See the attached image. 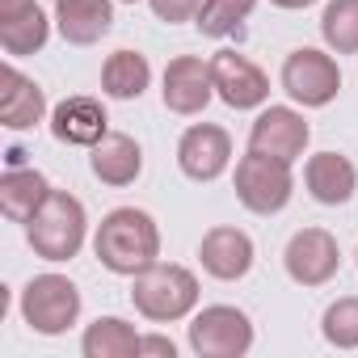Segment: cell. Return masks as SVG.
I'll list each match as a JSON object with an SVG mask.
<instances>
[{
    "label": "cell",
    "mask_w": 358,
    "mask_h": 358,
    "mask_svg": "<svg viewBox=\"0 0 358 358\" xmlns=\"http://www.w3.org/2000/svg\"><path fill=\"white\" fill-rule=\"evenodd\" d=\"M303 148H308V122H303V114H295L287 106H270V110L257 114V122L249 131V152L274 156V160L291 164V160L303 156Z\"/></svg>",
    "instance_id": "ba28073f"
},
{
    "label": "cell",
    "mask_w": 358,
    "mask_h": 358,
    "mask_svg": "<svg viewBox=\"0 0 358 358\" xmlns=\"http://www.w3.org/2000/svg\"><path fill=\"white\" fill-rule=\"evenodd\" d=\"M131 5H135V0H131Z\"/></svg>",
    "instance_id": "f546056e"
},
{
    "label": "cell",
    "mask_w": 358,
    "mask_h": 358,
    "mask_svg": "<svg viewBox=\"0 0 358 358\" xmlns=\"http://www.w3.org/2000/svg\"><path fill=\"white\" fill-rule=\"evenodd\" d=\"M164 106L173 114H199L211 93H215V76H211V64L194 59V55H177L169 68H164Z\"/></svg>",
    "instance_id": "7c38bea8"
},
{
    "label": "cell",
    "mask_w": 358,
    "mask_h": 358,
    "mask_svg": "<svg viewBox=\"0 0 358 358\" xmlns=\"http://www.w3.org/2000/svg\"><path fill=\"white\" fill-rule=\"evenodd\" d=\"M143 169V156H139V143L131 135H106L97 148H93V173L101 177L106 186H131Z\"/></svg>",
    "instance_id": "d6986e66"
},
{
    "label": "cell",
    "mask_w": 358,
    "mask_h": 358,
    "mask_svg": "<svg viewBox=\"0 0 358 358\" xmlns=\"http://www.w3.org/2000/svg\"><path fill=\"white\" fill-rule=\"evenodd\" d=\"M308 190L324 207H341L354 194V164L337 152H320L308 160Z\"/></svg>",
    "instance_id": "ac0fdd59"
},
{
    "label": "cell",
    "mask_w": 358,
    "mask_h": 358,
    "mask_svg": "<svg viewBox=\"0 0 358 358\" xmlns=\"http://www.w3.org/2000/svg\"><path fill=\"white\" fill-rule=\"evenodd\" d=\"M228 160H232V139L215 122L190 127L182 135V143H177V164H182V173L194 177V182H215L228 169Z\"/></svg>",
    "instance_id": "9c48e42d"
},
{
    "label": "cell",
    "mask_w": 358,
    "mask_h": 358,
    "mask_svg": "<svg viewBox=\"0 0 358 358\" xmlns=\"http://www.w3.org/2000/svg\"><path fill=\"white\" fill-rule=\"evenodd\" d=\"M55 22L68 43L93 47L97 38L110 34L114 9H110V0H55Z\"/></svg>",
    "instance_id": "9a60e30c"
},
{
    "label": "cell",
    "mask_w": 358,
    "mask_h": 358,
    "mask_svg": "<svg viewBox=\"0 0 358 358\" xmlns=\"http://www.w3.org/2000/svg\"><path fill=\"white\" fill-rule=\"evenodd\" d=\"M131 299H135V308L148 320H182L199 303V278L186 266L156 262V266H148V270L135 274Z\"/></svg>",
    "instance_id": "3957f363"
},
{
    "label": "cell",
    "mask_w": 358,
    "mask_h": 358,
    "mask_svg": "<svg viewBox=\"0 0 358 358\" xmlns=\"http://www.w3.org/2000/svg\"><path fill=\"white\" fill-rule=\"evenodd\" d=\"M190 345H194L199 358H241L253 345V324H249V316L241 308L215 303V308H203L194 316Z\"/></svg>",
    "instance_id": "8992f818"
},
{
    "label": "cell",
    "mask_w": 358,
    "mask_h": 358,
    "mask_svg": "<svg viewBox=\"0 0 358 358\" xmlns=\"http://www.w3.org/2000/svg\"><path fill=\"white\" fill-rule=\"evenodd\" d=\"M199 9H203V0H152V13L160 17V22H190V17H199Z\"/></svg>",
    "instance_id": "484cf974"
},
{
    "label": "cell",
    "mask_w": 358,
    "mask_h": 358,
    "mask_svg": "<svg viewBox=\"0 0 358 358\" xmlns=\"http://www.w3.org/2000/svg\"><path fill=\"white\" fill-rule=\"evenodd\" d=\"M47 194H51L47 177L34 173V169H9L0 177V211H5L13 224H30L34 211L47 203Z\"/></svg>",
    "instance_id": "e0dca14e"
},
{
    "label": "cell",
    "mask_w": 358,
    "mask_h": 358,
    "mask_svg": "<svg viewBox=\"0 0 358 358\" xmlns=\"http://www.w3.org/2000/svg\"><path fill=\"white\" fill-rule=\"evenodd\" d=\"M282 89L299 101V106H329L341 89V72L324 51H291L282 64Z\"/></svg>",
    "instance_id": "52a82bcc"
},
{
    "label": "cell",
    "mask_w": 358,
    "mask_h": 358,
    "mask_svg": "<svg viewBox=\"0 0 358 358\" xmlns=\"http://www.w3.org/2000/svg\"><path fill=\"white\" fill-rule=\"evenodd\" d=\"M47 43V13L34 5L13 22H0V47L9 55H34Z\"/></svg>",
    "instance_id": "603a6c76"
},
{
    "label": "cell",
    "mask_w": 358,
    "mask_h": 358,
    "mask_svg": "<svg viewBox=\"0 0 358 358\" xmlns=\"http://www.w3.org/2000/svg\"><path fill=\"white\" fill-rule=\"evenodd\" d=\"M26 236H30V249L43 257V262H68L80 253L85 245V207L64 194V190H51L47 203L34 211V220L26 224Z\"/></svg>",
    "instance_id": "7a4b0ae2"
},
{
    "label": "cell",
    "mask_w": 358,
    "mask_h": 358,
    "mask_svg": "<svg viewBox=\"0 0 358 358\" xmlns=\"http://www.w3.org/2000/svg\"><path fill=\"white\" fill-rule=\"evenodd\" d=\"M34 5H38V0H0V22H13V17H22Z\"/></svg>",
    "instance_id": "4316f807"
},
{
    "label": "cell",
    "mask_w": 358,
    "mask_h": 358,
    "mask_svg": "<svg viewBox=\"0 0 358 358\" xmlns=\"http://www.w3.org/2000/svg\"><path fill=\"white\" fill-rule=\"evenodd\" d=\"M139 354H169L173 358V341L169 337H139Z\"/></svg>",
    "instance_id": "83f0119b"
},
{
    "label": "cell",
    "mask_w": 358,
    "mask_h": 358,
    "mask_svg": "<svg viewBox=\"0 0 358 358\" xmlns=\"http://www.w3.org/2000/svg\"><path fill=\"white\" fill-rule=\"evenodd\" d=\"M274 5H278V9H308L312 0H274Z\"/></svg>",
    "instance_id": "f1b7e54d"
},
{
    "label": "cell",
    "mask_w": 358,
    "mask_h": 358,
    "mask_svg": "<svg viewBox=\"0 0 358 358\" xmlns=\"http://www.w3.org/2000/svg\"><path fill=\"white\" fill-rule=\"evenodd\" d=\"M291 164L274 160V156H257L249 152L236 164V199L253 211V215H274L291 203Z\"/></svg>",
    "instance_id": "5b68a950"
},
{
    "label": "cell",
    "mask_w": 358,
    "mask_h": 358,
    "mask_svg": "<svg viewBox=\"0 0 358 358\" xmlns=\"http://www.w3.org/2000/svg\"><path fill=\"white\" fill-rule=\"evenodd\" d=\"M80 350H85V358H131V354H139V333L118 316H101L85 329Z\"/></svg>",
    "instance_id": "ffe728a7"
},
{
    "label": "cell",
    "mask_w": 358,
    "mask_h": 358,
    "mask_svg": "<svg viewBox=\"0 0 358 358\" xmlns=\"http://www.w3.org/2000/svg\"><path fill=\"white\" fill-rule=\"evenodd\" d=\"M324 337L337 350H354L358 345V299L354 295L329 303V312H324Z\"/></svg>",
    "instance_id": "d4e9b609"
},
{
    "label": "cell",
    "mask_w": 358,
    "mask_h": 358,
    "mask_svg": "<svg viewBox=\"0 0 358 358\" xmlns=\"http://www.w3.org/2000/svg\"><path fill=\"white\" fill-rule=\"evenodd\" d=\"M148 80H152V68H148V59L139 51H114L106 59V68H101V89L110 97H118V101L139 97L148 89Z\"/></svg>",
    "instance_id": "44dd1931"
},
{
    "label": "cell",
    "mask_w": 358,
    "mask_h": 358,
    "mask_svg": "<svg viewBox=\"0 0 358 358\" xmlns=\"http://www.w3.org/2000/svg\"><path fill=\"white\" fill-rule=\"evenodd\" d=\"M199 257H203V270L211 278L232 282V278H245L249 274V266H253V241L241 228H211L203 236Z\"/></svg>",
    "instance_id": "5bb4252c"
},
{
    "label": "cell",
    "mask_w": 358,
    "mask_h": 358,
    "mask_svg": "<svg viewBox=\"0 0 358 358\" xmlns=\"http://www.w3.org/2000/svg\"><path fill=\"white\" fill-rule=\"evenodd\" d=\"M211 76H215V93L224 97V106L232 110H253L270 97V80L257 64H249L236 51H220L211 59Z\"/></svg>",
    "instance_id": "30bf717a"
},
{
    "label": "cell",
    "mask_w": 358,
    "mask_h": 358,
    "mask_svg": "<svg viewBox=\"0 0 358 358\" xmlns=\"http://www.w3.org/2000/svg\"><path fill=\"white\" fill-rule=\"evenodd\" d=\"M51 135L59 143H76V148H97L110 135V118L101 110V101L93 97H68L55 106L51 114Z\"/></svg>",
    "instance_id": "4fadbf2b"
},
{
    "label": "cell",
    "mask_w": 358,
    "mask_h": 358,
    "mask_svg": "<svg viewBox=\"0 0 358 358\" xmlns=\"http://www.w3.org/2000/svg\"><path fill=\"white\" fill-rule=\"evenodd\" d=\"M93 249H97V262L106 270L135 278L139 270L156 266V257H160V232H156V224H152L148 211L118 207V211H110L101 220Z\"/></svg>",
    "instance_id": "6da1fadb"
},
{
    "label": "cell",
    "mask_w": 358,
    "mask_h": 358,
    "mask_svg": "<svg viewBox=\"0 0 358 358\" xmlns=\"http://www.w3.org/2000/svg\"><path fill=\"white\" fill-rule=\"evenodd\" d=\"M337 262H341L337 241H333L324 228H303V232H295L291 245H287V274H291L295 282H303V287L329 282V278L337 274Z\"/></svg>",
    "instance_id": "8fae6325"
},
{
    "label": "cell",
    "mask_w": 358,
    "mask_h": 358,
    "mask_svg": "<svg viewBox=\"0 0 358 358\" xmlns=\"http://www.w3.org/2000/svg\"><path fill=\"white\" fill-rule=\"evenodd\" d=\"M257 0H203V9H199V30L207 38H224L232 34L249 13H253Z\"/></svg>",
    "instance_id": "cb8c5ba5"
},
{
    "label": "cell",
    "mask_w": 358,
    "mask_h": 358,
    "mask_svg": "<svg viewBox=\"0 0 358 358\" xmlns=\"http://www.w3.org/2000/svg\"><path fill=\"white\" fill-rule=\"evenodd\" d=\"M320 34L337 55H354L358 51V0H329L320 17Z\"/></svg>",
    "instance_id": "7402d4cb"
},
{
    "label": "cell",
    "mask_w": 358,
    "mask_h": 358,
    "mask_svg": "<svg viewBox=\"0 0 358 358\" xmlns=\"http://www.w3.org/2000/svg\"><path fill=\"white\" fill-rule=\"evenodd\" d=\"M0 118H5L9 131H26L34 122H43L47 114V97L34 80H26L17 68H5V76H0Z\"/></svg>",
    "instance_id": "2e32d148"
},
{
    "label": "cell",
    "mask_w": 358,
    "mask_h": 358,
    "mask_svg": "<svg viewBox=\"0 0 358 358\" xmlns=\"http://www.w3.org/2000/svg\"><path fill=\"white\" fill-rule=\"evenodd\" d=\"M22 316H26V324L34 333L55 337L68 324H76V316H80V291L64 274H38L22 291Z\"/></svg>",
    "instance_id": "277c9868"
}]
</instances>
